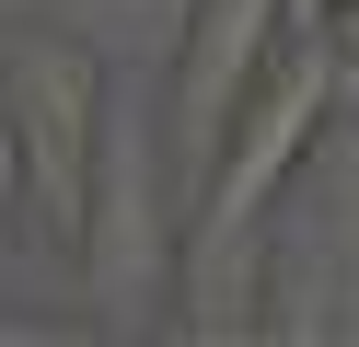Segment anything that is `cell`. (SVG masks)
Wrapping results in <instances>:
<instances>
[{
  "label": "cell",
  "instance_id": "cell-1",
  "mask_svg": "<svg viewBox=\"0 0 359 347\" xmlns=\"http://www.w3.org/2000/svg\"><path fill=\"white\" fill-rule=\"evenodd\" d=\"M266 46H278V0H209V12H197V58H186V139H197V151L232 139Z\"/></svg>",
  "mask_w": 359,
  "mask_h": 347
},
{
  "label": "cell",
  "instance_id": "cell-2",
  "mask_svg": "<svg viewBox=\"0 0 359 347\" xmlns=\"http://www.w3.org/2000/svg\"><path fill=\"white\" fill-rule=\"evenodd\" d=\"M24 197V128H12V116H0V208Z\"/></svg>",
  "mask_w": 359,
  "mask_h": 347
},
{
  "label": "cell",
  "instance_id": "cell-3",
  "mask_svg": "<svg viewBox=\"0 0 359 347\" xmlns=\"http://www.w3.org/2000/svg\"><path fill=\"white\" fill-rule=\"evenodd\" d=\"M325 35H336V58H359V0H325Z\"/></svg>",
  "mask_w": 359,
  "mask_h": 347
}]
</instances>
